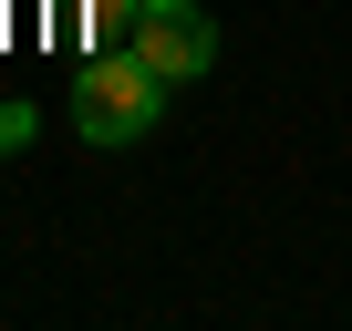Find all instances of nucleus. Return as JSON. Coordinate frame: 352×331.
Here are the masks:
<instances>
[{
	"label": "nucleus",
	"mask_w": 352,
	"mask_h": 331,
	"mask_svg": "<svg viewBox=\"0 0 352 331\" xmlns=\"http://www.w3.org/2000/svg\"><path fill=\"white\" fill-rule=\"evenodd\" d=\"M124 52H135L145 73H166V83H208V73H218V32H208V11H187V0L145 11Z\"/></svg>",
	"instance_id": "nucleus-2"
},
{
	"label": "nucleus",
	"mask_w": 352,
	"mask_h": 331,
	"mask_svg": "<svg viewBox=\"0 0 352 331\" xmlns=\"http://www.w3.org/2000/svg\"><path fill=\"white\" fill-rule=\"evenodd\" d=\"M145 11H166V0H83V21H94V42H104V52H124Z\"/></svg>",
	"instance_id": "nucleus-3"
},
{
	"label": "nucleus",
	"mask_w": 352,
	"mask_h": 331,
	"mask_svg": "<svg viewBox=\"0 0 352 331\" xmlns=\"http://www.w3.org/2000/svg\"><path fill=\"white\" fill-rule=\"evenodd\" d=\"M32 124H42L32 104H0V155H11V145H32Z\"/></svg>",
	"instance_id": "nucleus-4"
},
{
	"label": "nucleus",
	"mask_w": 352,
	"mask_h": 331,
	"mask_svg": "<svg viewBox=\"0 0 352 331\" xmlns=\"http://www.w3.org/2000/svg\"><path fill=\"white\" fill-rule=\"evenodd\" d=\"M155 114H166V73H145L135 52H94L73 73V135L83 145H135V135H155Z\"/></svg>",
	"instance_id": "nucleus-1"
}]
</instances>
